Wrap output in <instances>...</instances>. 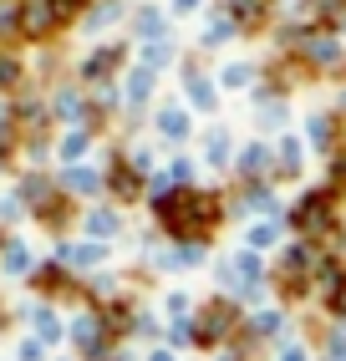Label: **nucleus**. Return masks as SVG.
I'll list each match as a JSON object with an SVG mask.
<instances>
[{"mask_svg": "<svg viewBox=\"0 0 346 361\" xmlns=\"http://www.w3.org/2000/svg\"><path fill=\"white\" fill-rule=\"evenodd\" d=\"M229 321H234V305L219 300V305H209V310H204V321L193 326V336H199V341H219V336L229 331Z\"/></svg>", "mask_w": 346, "mask_h": 361, "instance_id": "1", "label": "nucleus"}, {"mask_svg": "<svg viewBox=\"0 0 346 361\" xmlns=\"http://www.w3.org/2000/svg\"><path fill=\"white\" fill-rule=\"evenodd\" d=\"M295 224H301L306 234H321V229L331 224V204H326V199H306L301 214H295Z\"/></svg>", "mask_w": 346, "mask_h": 361, "instance_id": "2", "label": "nucleus"}, {"mask_svg": "<svg viewBox=\"0 0 346 361\" xmlns=\"http://www.w3.org/2000/svg\"><path fill=\"white\" fill-rule=\"evenodd\" d=\"M56 26V16H52V6H26V31L31 36H41V31H52Z\"/></svg>", "mask_w": 346, "mask_h": 361, "instance_id": "3", "label": "nucleus"}, {"mask_svg": "<svg viewBox=\"0 0 346 361\" xmlns=\"http://www.w3.org/2000/svg\"><path fill=\"white\" fill-rule=\"evenodd\" d=\"M234 11H239L244 20H260V16H265V0H234Z\"/></svg>", "mask_w": 346, "mask_h": 361, "instance_id": "4", "label": "nucleus"}, {"mask_svg": "<svg viewBox=\"0 0 346 361\" xmlns=\"http://www.w3.org/2000/svg\"><path fill=\"white\" fill-rule=\"evenodd\" d=\"M295 163H301V153H295V142H280V173H295Z\"/></svg>", "mask_w": 346, "mask_h": 361, "instance_id": "5", "label": "nucleus"}, {"mask_svg": "<svg viewBox=\"0 0 346 361\" xmlns=\"http://www.w3.org/2000/svg\"><path fill=\"white\" fill-rule=\"evenodd\" d=\"M71 188H77V194H92L97 178H92V173H71Z\"/></svg>", "mask_w": 346, "mask_h": 361, "instance_id": "6", "label": "nucleus"}, {"mask_svg": "<svg viewBox=\"0 0 346 361\" xmlns=\"http://www.w3.org/2000/svg\"><path fill=\"white\" fill-rule=\"evenodd\" d=\"M331 305H336V310H341V316H346V275L336 280V290H331Z\"/></svg>", "mask_w": 346, "mask_h": 361, "instance_id": "7", "label": "nucleus"}, {"mask_svg": "<svg viewBox=\"0 0 346 361\" xmlns=\"http://www.w3.org/2000/svg\"><path fill=\"white\" fill-rule=\"evenodd\" d=\"M117 194H138V178L133 173H117Z\"/></svg>", "mask_w": 346, "mask_h": 361, "instance_id": "8", "label": "nucleus"}, {"mask_svg": "<svg viewBox=\"0 0 346 361\" xmlns=\"http://www.w3.org/2000/svg\"><path fill=\"white\" fill-rule=\"evenodd\" d=\"M285 361H306V356H301V351H295V346H290V351H285Z\"/></svg>", "mask_w": 346, "mask_h": 361, "instance_id": "9", "label": "nucleus"}, {"mask_svg": "<svg viewBox=\"0 0 346 361\" xmlns=\"http://www.w3.org/2000/svg\"><path fill=\"white\" fill-rule=\"evenodd\" d=\"M336 173H341V178H346V158H341V168H336Z\"/></svg>", "mask_w": 346, "mask_h": 361, "instance_id": "10", "label": "nucleus"}]
</instances>
